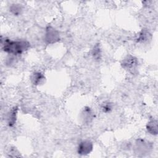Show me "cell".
<instances>
[{"label": "cell", "instance_id": "obj_3", "mask_svg": "<svg viewBox=\"0 0 158 158\" xmlns=\"http://www.w3.org/2000/svg\"><path fill=\"white\" fill-rule=\"evenodd\" d=\"M134 148L136 154L138 155L144 156L151 151L152 144L151 143L146 139L139 138L136 141Z\"/></svg>", "mask_w": 158, "mask_h": 158}, {"label": "cell", "instance_id": "obj_7", "mask_svg": "<svg viewBox=\"0 0 158 158\" xmlns=\"http://www.w3.org/2000/svg\"><path fill=\"white\" fill-rule=\"evenodd\" d=\"M18 107L17 106L13 107L8 112L7 117V123L9 127H13L17 121Z\"/></svg>", "mask_w": 158, "mask_h": 158}, {"label": "cell", "instance_id": "obj_4", "mask_svg": "<svg viewBox=\"0 0 158 158\" xmlns=\"http://www.w3.org/2000/svg\"><path fill=\"white\" fill-rule=\"evenodd\" d=\"M59 31L51 25H48L45 30L44 41L48 44H52L60 40Z\"/></svg>", "mask_w": 158, "mask_h": 158}, {"label": "cell", "instance_id": "obj_9", "mask_svg": "<svg viewBox=\"0 0 158 158\" xmlns=\"http://www.w3.org/2000/svg\"><path fill=\"white\" fill-rule=\"evenodd\" d=\"M44 79L45 77L41 72H34L30 76L31 81L35 86L41 84Z\"/></svg>", "mask_w": 158, "mask_h": 158}, {"label": "cell", "instance_id": "obj_2", "mask_svg": "<svg viewBox=\"0 0 158 158\" xmlns=\"http://www.w3.org/2000/svg\"><path fill=\"white\" fill-rule=\"evenodd\" d=\"M121 65L123 69L133 74L136 72L138 60L135 56L128 54L123 58L121 62Z\"/></svg>", "mask_w": 158, "mask_h": 158}, {"label": "cell", "instance_id": "obj_8", "mask_svg": "<svg viewBox=\"0 0 158 158\" xmlns=\"http://www.w3.org/2000/svg\"><path fill=\"white\" fill-rule=\"evenodd\" d=\"M158 122L156 119L151 118L147 123L146 128L147 131L152 135H157L158 133Z\"/></svg>", "mask_w": 158, "mask_h": 158}, {"label": "cell", "instance_id": "obj_5", "mask_svg": "<svg viewBox=\"0 0 158 158\" xmlns=\"http://www.w3.org/2000/svg\"><path fill=\"white\" fill-rule=\"evenodd\" d=\"M93 149V144L89 139L82 140L80 142L77 147V153L81 156L89 154Z\"/></svg>", "mask_w": 158, "mask_h": 158}, {"label": "cell", "instance_id": "obj_1", "mask_svg": "<svg viewBox=\"0 0 158 158\" xmlns=\"http://www.w3.org/2000/svg\"><path fill=\"white\" fill-rule=\"evenodd\" d=\"M1 44L4 52L15 56L22 54L30 46L29 42L26 40L13 41L7 38H1Z\"/></svg>", "mask_w": 158, "mask_h": 158}, {"label": "cell", "instance_id": "obj_12", "mask_svg": "<svg viewBox=\"0 0 158 158\" xmlns=\"http://www.w3.org/2000/svg\"><path fill=\"white\" fill-rule=\"evenodd\" d=\"M9 11L12 15L15 16H19L22 14L23 11V7L19 4H12L9 7Z\"/></svg>", "mask_w": 158, "mask_h": 158}, {"label": "cell", "instance_id": "obj_11", "mask_svg": "<svg viewBox=\"0 0 158 158\" xmlns=\"http://www.w3.org/2000/svg\"><path fill=\"white\" fill-rule=\"evenodd\" d=\"M91 55L93 59H94V60L97 61H99L101 59L102 52H101V49L100 48V45L99 43L96 44L93 48V49L91 51Z\"/></svg>", "mask_w": 158, "mask_h": 158}, {"label": "cell", "instance_id": "obj_6", "mask_svg": "<svg viewBox=\"0 0 158 158\" xmlns=\"http://www.w3.org/2000/svg\"><path fill=\"white\" fill-rule=\"evenodd\" d=\"M94 118V114L91 109L88 106H85L81 112L80 118L81 122L84 124L90 123Z\"/></svg>", "mask_w": 158, "mask_h": 158}, {"label": "cell", "instance_id": "obj_13", "mask_svg": "<svg viewBox=\"0 0 158 158\" xmlns=\"http://www.w3.org/2000/svg\"><path fill=\"white\" fill-rule=\"evenodd\" d=\"M101 109L102 112H104L105 114L110 113L113 109V104L110 102L106 101L101 104Z\"/></svg>", "mask_w": 158, "mask_h": 158}, {"label": "cell", "instance_id": "obj_10", "mask_svg": "<svg viewBox=\"0 0 158 158\" xmlns=\"http://www.w3.org/2000/svg\"><path fill=\"white\" fill-rule=\"evenodd\" d=\"M151 38V34L146 30H142L135 39L138 43H144Z\"/></svg>", "mask_w": 158, "mask_h": 158}]
</instances>
